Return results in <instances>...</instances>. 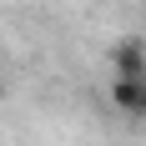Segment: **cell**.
I'll return each instance as SVG.
<instances>
[{
  "label": "cell",
  "mask_w": 146,
  "mask_h": 146,
  "mask_svg": "<svg viewBox=\"0 0 146 146\" xmlns=\"http://www.w3.org/2000/svg\"><path fill=\"white\" fill-rule=\"evenodd\" d=\"M111 106L126 116H146V76H116L111 81Z\"/></svg>",
  "instance_id": "1"
},
{
  "label": "cell",
  "mask_w": 146,
  "mask_h": 146,
  "mask_svg": "<svg viewBox=\"0 0 146 146\" xmlns=\"http://www.w3.org/2000/svg\"><path fill=\"white\" fill-rule=\"evenodd\" d=\"M111 66H116V76H146V50H141V40L111 45Z\"/></svg>",
  "instance_id": "2"
}]
</instances>
